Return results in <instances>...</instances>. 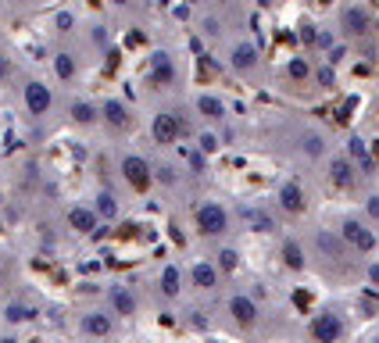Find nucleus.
I'll return each mask as SVG.
<instances>
[{
    "mask_svg": "<svg viewBox=\"0 0 379 343\" xmlns=\"http://www.w3.org/2000/svg\"><path fill=\"white\" fill-rule=\"evenodd\" d=\"M254 65H258V50H254L251 43H240V47L233 50V68L243 72V68H254Z\"/></svg>",
    "mask_w": 379,
    "mask_h": 343,
    "instance_id": "2eb2a0df",
    "label": "nucleus"
},
{
    "mask_svg": "<svg viewBox=\"0 0 379 343\" xmlns=\"http://www.w3.org/2000/svg\"><path fill=\"white\" fill-rule=\"evenodd\" d=\"M83 332H90V336H107V332H112V318H104V315H86V318H83Z\"/></svg>",
    "mask_w": 379,
    "mask_h": 343,
    "instance_id": "a211bd4d",
    "label": "nucleus"
},
{
    "mask_svg": "<svg viewBox=\"0 0 379 343\" xmlns=\"http://www.w3.org/2000/svg\"><path fill=\"white\" fill-rule=\"evenodd\" d=\"M229 311H233V318H236L240 325H251V322L258 318V308H254V301H247V297H233V301H229Z\"/></svg>",
    "mask_w": 379,
    "mask_h": 343,
    "instance_id": "f8f14e48",
    "label": "nucleus"
},
{
    "mask_svg": "<svg viewBox=\"0 0 379 343\" xmlns=\"http://www.w3.org/2000/svg\"><path fill=\"white\" fill-rule=\"evenodd\" d=\"M115 4H129V0H115Z\"/></svg>",
    "mask_w": 379,
    "mask_h": 343,
    "instance_id": "ea45409f",
    "label": "nucleus"
},
{
    "mask_svg": "<svg viewBox=\"0 0 379 343\" xmlns=\"http://www.w3.org/2000/svg\"><path fill=\"white\" fill-rule=\"evenodd\" d=\"M204 32H207V36H219V22L207 18V22H204Z\"/></svg>",
    "mask_w": 379,
    "mask_h": 343,
    "instance_id": "c9c22d12",
    "label": "nucleus"
},
{
    "mask_svg": "<svg viewBox=\"0 0 379 343\" xmlns=\"http://www.w3.org/2000/svg\"><path fill=\"white\" fill-rule=\"evenodd\" d=\"M0 343H15V339H0Z\"/></svg>",
    "mask_w": 379,
    "mask_h": 343,
    "instance_id": "a19ab883",
    "label": "nucleus"
},
{
    "mask_svg": "<svg viewBox=\"0 0 379 343\" xmlns=\"http://www.w3.org/2000/svg\"><path fill=\"white\" fill-rule=\"evenodd\" d=\"M161 294H165V297H176L179 294V268L176 265H169L165 272H161Z\"/></svg>",
    "mask_w": 379,
    "mask_h": 343,
    "instance_id": "aec40b11",
    "label": "nucleus"
},
{
    "mask_svg": "<svg viewBox=\"0 0 379 343\" xmlns=\"http://www.w3.org/2000/svg\"><path fill=\"white\" fill-rule=\"evenodd\" d=\"M8 76H11V65H8V57H4V54H0V83H4Z\"/></svg>",
    "mask_w": 379,
    "mask_h": 343,
    "instance_id": "2f4dec72",
    "label": "nucleus"
},
{
    "mask_svg": "<svg viewBox=\"0 0 379 343\" xmlns=\"http://www.w3.org/2000/svg\"><path fill=\"white\" fill-rule=\"evenodd\" d=\"M68 225L76 229V233H93V229H97V211H90V207H72V211H68Z\"/></svg>",
    "mask_w": 379,
    "mask_h": 343,
    "instance_id": "6e6552de",
    "label": "nucleus"
},
{
    "mask_svg": "<svg viewBox=\"0 0 379 343\" xmlns=\"http://www.w3.org/2000/svg\"><path fill=\"white\" fill-rule=\"evenodd\" d=\"M0 282H4V272H0Z\"/></svg>",
    "mask_w": 379,
    "mask_h": 343,
    "instance_id": "79ce46f5",
    "label": "nucleus"
},
{
    "mask_svg": "<svg viewBox=\"0 0 379 343\" xmlns=\"http://www.w3.org/2000/svg\"><path fill=\"white\" fill-rule=\"evenodd\" d=\"M97 215H100L104 222H112V218L119 215V204H115L112 193H100V197H97Z\"/></svg>",
    "mask_w": 379,
    "mask_h": 343,
    "instance_id": "4be33fe9",
    "label": "nucleus"
},
{
    "mask_svg": "<svg viewBox=\"0 0 379 343\" xmlns=\"http://www.w3.org/2000/svg\"><path fill=\"white\" fill-rule=\"evenodd\" d=\"M347 154H351V157L361 164V172H365V176H368V172L375 168V161H372V154H368V143H365L361 136H354V140L347 143Z\"/></svg>",
    "mask_w": 379,
    "mask_h": 343,
    "instance_id": "9b49d317",
    "label": "nucleus"
},
{
    "mask_svg": "<svg viewBox=\"0 0 379 343\" xmlns=\"http://www.w3.org/2000/svg\"><path fill=\"white\" fill-rule=\"evenodd\" d=\"M368 215H372V218H379V197H372V200H368Z\"/></svg>",
    "mask_w": 379,
    "mask_h": 343,
    "instance_id": "4c0bfd02",
    "label": "nucleus"
},
{
    "mask_svg": "<svg viewBox=\"0 0 379 343\" xmlns=\"http://www.w3.org/2000/svg\"><path fill=\"white\" fill-rule=\"evenodd\" d=\"M215 147H219V140H215L211 133H207V136H200V150H204V154H211Z\"/></svg>",
    "mask_w": 379,
    "mask_h": 343,
    "instance_id": "c756f323",
    "label": "nucleus"
},
{
    "mask_svg": "<svg viewBox=\"0 0 379 343\" xmlns=\"http://www.w3.org/2000/svg\"><path fill=\"white\" fill-rule=\"evenodd\" d=\"M104 122L107 126H115V129H126L129 126V111H126V104H119V100H104Z\"/></svg>",
    "mask_w": 379,
    "mask_h": 343,
    "instance_id": "9d476101",
    "label": "nucleus"
},
{
    "mask_svg": "<svg viewBox=\"0 0 379 343\" xmlns=\"http://www.w3.org/2000/svg\"><path fill=\"white\" fill-rule=\"evenodd\" d=\"M150 133H154V140L157 143H176V136H179V119L176 114H157L154 119V126H150Z\"/></svg>",
    "mask_w": 379,
    "mask_h": 343,
    "instance_id": "39448f33",
    "label": "nucleus"
},
{
    "mask_svg": "<svg viewBox=\"0 0 379 343\" xmlns=\"http://www.w3.org/2000/svg\"><path fill=\"white\" fill-rule=\"evenodd\" d=\"M50 104H54V97H50V90H47L43 83H29V86H25V107H29L32 114H47Z\"/></svg>",
    "mask_w": 379,
    "mask_h": 343,
    "instance_id": "20e7f679",
    "label": "nucleus"
},
{
    "mask_svg": "<svg viewBox=\"0 0 379 343\" xmlns=\"http://www.w3.org/2000/svg\"><path fill=\"white\" fill-rule=\"evenodd\" d=\"M318 83H322V86H333V68H322V72H318Z\"/></svg>",
    "mask_w": 379,
    "mask_h": 343,
    "instance_id": "473e14b6",
    "label": "nucleus"
},
{
    "mask_svg": "<svg viewBox=\"0 0 379 343\" xmlns=\"http://www.w3.org/2000/svg\"><path fill=\"white\" fill-rule=\"evenodd\" d=\"M197 107H200V114H204V119H222V100L219 97H200L197 100Z\"/></svg>",
    "mask_w": 379,
    "mask_h": 343,
    "instance_id": "412c9836",
    "label": "nucleus"
},
{
    "mask_svg": "<svg viewBox=\"0 0 379 343\" xmlns=\"http://www.w3.org/2000/svg\"><path fill=\"white\" fill-rule=\"evenodd\" d=\"M330 179H333V186H340V190H347L351 183H354V172H351V164L340 157V161H333V168H330Z\"/></svg>",
    "mask_w": 379,
    "mask_h": 343,
    "instance_id": "dca6fc26",
    "label": "nucleus"
},
{
    "mask_svg": "<svg viewBox=\"0 0 379 343\" xmlns=\"http://www.w3.org/2000/svg\"><path fill=\"white\" fill-rule=\"evenodd\" d=\"M344 29H347L351 36H361V32L368 29V18L361 15V8H347V11H344Z\"/></svg>",
    "mask_w": 379,
    "mask_h": 343,
    "instance_id": "f3484780",
    "label": "nucleus"
},
{
    "mask_svg": "<svg viewBox=\"0 0 379 343\" xmlns=\"http://www.w3.org/2000/svg\"><path fill=\"white\" fill-rule=\"evenodd\" d=\"M315 243H318V251L326 254V258H340V254H344V240H337V236H330V233H318Z\"/></svg>",
    "mask_w": 379,
    "mask_h": 343,
    "instance_id": "6ab92c4d",
    "label": "nucleus"
},
{
    "mask_svg": "<svg viewBox=\"0 0 379 343\" xmlns=\"http://www.w3.org/2000/svg\"><path fill=\"white\" fill-rule=\"evenodd\" d=\"M190 4H193V0H190Z\"/></svg>",
    "mask_w": 379,
    "mask_h": 343,
    "instance_id": "37998d69",
    "label": "nucleus"
},
{
    "mask_svg": "<svg viewBox=\"0 0 379 343\" xmlns=\"http://www.w3.org/2000/svg\"><path fill=\"white\" fill-rule=\"evenodd\" d=\"M344 240L354 243L358 251H372L375 247V236L368 233V229H361V222H344Z\"/></svg>",
    "mask_w": 379,
    "mask_h": 343,
    "instance_id": "423d86ee",
    "label": "nucleus"
},
{
    "mask_svg": "<svg viewBox=\"0 0 379 343\" xmlns=\"http://www.w3.org/2000/svg\"><path fill=\"white\" fill-rule=\"evenodd\" d=\"M122 176H126L136 190H143V186L150 183V164H147L143 157H136V154H133V157H126V161H122Z\"/></svg>",
    "mask_w": 379,
    "mask_h": 343,
    "instance_id": "7ed1b4c3",
    "label": "nucleus"
},
{
    "mask_svg": "<svg viewBox=\"0 0 379 343\" xmlns=\"http://www.w3.org/2000/svg\"><path fill=\"white\" fill-rule=\"evenodd\" d=\"M243 218H247L251 225H258V233H265V229H272V225H268V218H265L261 211H243Z\"/></svg>",
    "mask_w": 379,
    "mask_h": 343,
    "instance_id": "bb28decb",
    "label": "nucleus"
},
{
    "mask_svg": "<svg viewBox=\"0 0 379 343\" xmlns=\"http://www.w3.org/2000/svg\"><path fill=\"white\" fill-rule=\"evenodd\" d=\"M154 83L157 86H172L176 83V65H172V57L169 54H154Z\"/></svg>",
    "mask_w": 379,
    "mask_h": 343,
    "instance_id": "0eeeda50",
    "label": "nucleus"
},
{
    "mask_svg": "<svg viewBox=\"0 0 379 343\" xmlns=\"http://www.w3.org/2000/svg\"><path fill=\"white\" fill-rule=\"evenodd\" d=\"M311 336H315L318 343H337V339L344 336V325H340L337 315H315V318H311Z\"/></svg>",
    "mask_w": 379,
    "mask_h": 343,
    "instance_id": "f03ea898",
    "label": "nucleus"
},
{
    "mask_svg": "<svg viewBox=\"0 0 379 343\" xmlns=\"http://www.w3.org/2000/svg\"><path fill=\"white\" fill-rule=\"evenodd\" d=\"M8 318H11V322H29V318H32V311H29V308H22V304H11V308H8Z\"/></svg>",
    "mask_w": 379,
    "mask_h": 343,
    "instance_id": "c85d7f7f",
    "label": "nucleus"
},
{
    "mask_svg": "<svg viewBox=\"0 0 379 343\" xmlns=\"http://www.w3.org/2000/svg\"><path fill=\"white\" fill-rule=\"evenodd\" d=\"M190 164L200 172V168H204V154H200V150H193V154H190Z\"/></svg>",
    "mask_w": 379,
    "mask_h": 343,
    "instance_id": "f704fd0d",
    "label": "nucleus"
},
{
    "mask_svg": "<svg viewBox=\"0 0 379 343\" xmlns=\"http://www.w3.org/2000/svg\"><path fill=\"white\" fill-rule=\"evenodd\" d=\"M287 72H290V79H308V61H301V57H294Z\"/></svg>",
    "mask_w": 379,
    "mask_h": 343,
    "instance_id": "cd10ccee",
    "label": "nucleus"
},
{
    "mask_svg": "<svg viewBox=\"0 0 379 343\" xmlns=\"http://www.w3.org/2000/svg\"><path fill=\"white\" fill-rule=\"evenodd\" d=\"M226 225H229V215H226L219 204H200V207H197V229H200L204 236L226 233Z\"/></svg>",
    "mask_w": 379,
    "mask_h": 343,
    "instance_id": "f257e3e1",
    "label": "nucleus"
},
{
    "mask_svg": "<svg viewBox=\"0 0 379 343\" xmlns=\"http://www.w3.org/2000/svg\"><path fill=\"white\" fill-rule=\"evenodd\" d=\"M58 29H72V15H58Z\"/></svg>",
    "mask_w": 379,
    "mask_h": 343,
    "instance_id": "e433bc0d",
    "label": "nucleus"
},
{
    "mask_svg": "<svg viewBox=\"0 0 379 343\" xmlns=\"http://www.w3.org/2000/svg\"><path fill=\"white\" fill-rule=\"evenodd\" d=\"M368 279H372V282L379 286V265H372V268H368Z\"/></svg>",
    "mask_w": 379,
    "mask_h": 343,
    "instance_id": "58836bf2",
    "label": "nucleus"
},
{
    "mask_svg": "<svg viewBox=\"0 0 379 343\" xmlns=\"http://www.w3.org/2000/svg\"><path fill=\"white\" fill-rule=\"evenodd\" d=\"M72 119H76L79 126H90V122L97 119V111H93L90 104H83V100H79V104H72Z\"/></svg>",
    "mask_w": 379,
    "mask_h": 343,
    "instance_id": "b1692460",
    "label": "nucleus"
},
{
    "mask_svg": "<svg viewBox=\"0 0 379 343\" xmlns=\"http://www.w3.org/2000/svg\"><path fill=\"white\" fill-rule=\"evenodd\" d=\"M315 36H318L315 25H304V29H301V40H304V43H315Z\"/></svg>",
    "mask_w": 379,
    "mask_h": 343,
    "instance_id": "72a5a7b5",
    "label": "nucleus"
},
{
    "mask_svg": "<svg viewBox=\"0 0 379 343\" xmlns=\"http://www.w3.org/2000/svg\"><path fill=\"white\" fill-rule=\"evenodd\" d=\"M283 258H287L290 268H304V254H301L297 243H287V247H283Z\"/></svg>",
    "mask_w": 379,
    "mask_h": 343,
    "instance_id": "393cba45",
    "label": "nucleus"
},
{
    "mask_svg": "<svg viewBox=\"0 0 379 343\" xmlns=\"http://www.w3.org/2000/svg\"><path fill=\"white\" fill-rule=\"evenodd\" d=\"M112 308L119 315H133L136 311V301H133V294L126 290V286H115V290H112Z\"/></svg>",
    "mask_w": 379,
    "mask_h": 343,
    "instance_id": "4468645a",
    "label": "nucleus"
},
{
    "mask_svg": "<svg viewBox=\"0 0 379 343\" xmlns=\"http://www.w3.org/2000/svg\"><path fill=\"white\" fill-rule=\"evenodd\" d=\"M222 268H236V251H222Z\"/></svg>",
    "mask_w": 379,
    "mask_h": 343,
    "instance_id": "7c9ffc66",
    "label": "nucleus"
},
{
    "mask_svg": "<svg viewBox=\"0 0 379 343\" xmlns=\"http://www.w3.org/2000/svg\"><path fill=\"white\" fill-rule=\"evenodd\" d=\"M304 150H308L311 157H318V154H322V136H318V133H308V136H304Z\"/></svg>",
    "mask_w": 379,
    "mask_h": 343,
    "instance_id": "a878e982",
    "label": "nucleus"
},
{
    "mask_svg": "<svg viewBox=\"0 0 379 343\" xmlns=\"http://www.w3.org/2000/svg\"><path fill=\"white\" fill-rule=\"evenodd\" d=\"M190 279H193V286H200V290H211V286H219V272H215V268H211L207 261L193 265Z\"/></svg>",
    "mask_w": 379,
    "mask_h": 343,
    "instance_id": "ddd939ff",
    "label": "nucleus"
},
{
    "mask_svg": "<svg viewBox=\"0 0 379 343\" xmlns=\"http://www.w3.org/2000/svg\"><path fill=\"white\" fill-rule=\"evenodd\" d=\"M54 72H58L61 79H72V76H76V61H72V54H58V57H54Z\"/></svg>",
    "mask_w": 379,
    "mask_h": 343,
    "instance_id": "5701e85b",
    "label": "nucleus"
},
{
    "mask_svg": "<svg viewBox=\"0 0 379 343\" xmlns=\"http://www.w3.org/2000/svg\"><path fill=\"white\" fill-rule=\"evenodd\" d=\"M279 204H283L290 215H301V211H304V190H301L297 183H287V186L279 190Z\"/></svg>",
    "mask_w": 379,
    "mask_h": 343,
    "instance_id": "1a4fd4ad",
    "label": "nucleus"
}]
</instances>
